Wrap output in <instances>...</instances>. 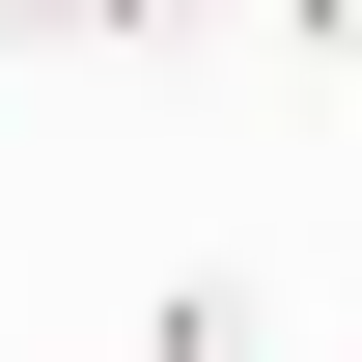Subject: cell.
<instances>
[{"mask_svg": "<svg viewBox=\"0 0 362 362\" xmlns=\"http://www.w3.org/2000/svg\"><path fill=\"white\" fill-rule=\"evenodd\" d=\"M279 307H251V279H168V307H139V362H251Z\"/></svg>", "mask_w": 362, "mask_h": 362, "instance_id": "1", "label": "cell"}, {"mask_svg": "<svg viewBox=\"0 0 362 362\" xmlns=\"http://www.w3.org/2000/svg\"><path fill=\"white\" fill-rule=\"evenodd\" d=\"M0 28H112V56H139V28H168V0H0Z\"/></svg>", "mask_w": 362, "mask_h": 362, "instance_id": "2", "label": "cell"}, {"mask_svg": "<svg viewBox=\"0 0 362 362\" xmlns=\"http://www.w3.org/2000/svg\"><path fill=\"white\" fill-rule=\"evenodd\" d=\"M279 28H307V56H362V0H279Z\"/></svg>", "mask_w": 362, "mask_h": 362, "instance_id": "3", "label": "cell"}]
</instances>
